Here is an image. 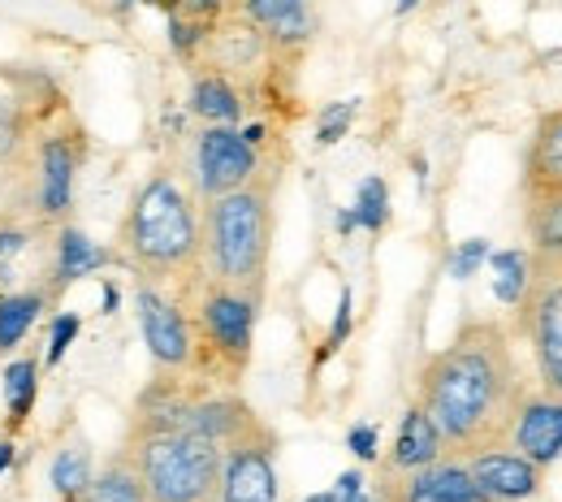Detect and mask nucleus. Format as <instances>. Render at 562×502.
Returning <instances> with one entry per match:
<instances>
[{
    "mask_svg": "<svg viewBox=\"0 0 562 502\" xmlns=\"http://www.w3.org/2000/svg\"><path fill=\"white\" fill-rule=\"evenodd\" d=\"M113 256L126 274L156 287H178L204 269L200 200L173 169H151L117 221Z\"/></svg>",
    "mask_w": 562,
    "mask_h": 502,
    "instance_id": "2",
    "label": "nucleus"
},
{
    "mask_svg": "<svg viewBox=\"0 0 562 502\" xmlns=\"http://www.w3.org/2000/svg\"><path fill=\"white\" fill-rule=\"evenodd\" d=\"M524 187L562 191V109L541 113L532 126V140L524 147Z\"/></svg>",
    "mask_w": 562,
    "mask_h": 502,
    "instance_id": "19",
    "label": "nucleus"
},
{
    "mask_svg": "<svg viewBox=\"0 0 562 502\" xmlns=\"http://www.w3.org/2000/svg\"><path fill=\"white\" fill-rule=\"evenodd\" d=\"M472 481L490 494V502H532L546 490V468H537L532 459H524L510 442L490 446L481 455H468L463 459Z\"/></svg>",
    "mask_w": 562,
    "mask_h": 502,
    "instance_id": "14",
    "label": "nucleus"
},
{
    "mask_svg": "<svg viewBox=\"0 0 562 502\" xmlns=\"http://www.w3.org/2000/svg\"><path fill=\"white\" fill-rule=\"evenodd\" d=\"M359 104L363 100H338V104H325L321 118H316V147H334L351 135L355 118H359Z\"/></svg>",
    "mask_w": 562,
    "mask_h": 502,
    "instance_id": "30",
    "label": "nucleus"
},
{
    "mask_svg": "<svg viewBox=\"0 0 562 502\" xmlns=\"http://www.w3.org/2000/svg\"><path fill=\"white\" fill-rule=\"evenodd\" d=\"M151 502H216L221 446L191 430H126L122 442Z\"/></svg>",
    "mask_w": 562,
    "mask_h": 502,
    "instance_id": "5",
    "label": "nucleus"
},
{
    "mask_svg": "<svg viewBox=\"0 0 562 502\" xmlns=\"http://www.w3.org/2000/svg\"><path fill=\"white\" fill-rule=\"evenodd\" d=\"M424 0H394V18H407V13H416Z\"/></svg>",
    "mask_w": 562,
    "mask_h": 502,
    "instance_id": "38",
    "label": "nucleus"
},
{
    "mask_svg": "<svg viewBox=\"0 0 562 502\" xmlns=\"http://www.w3.org/2000/svg\"><path fill=\"white\" fill-rule=\"evenodd\" d=\"M113 265H117L113 247L95 243L74 221H61L53 230V282H48V294H61V290L78 287V282H87V278H95V274H104Z\"/></svg>",
    "mask_w": 562,
    "mask_h": 502,
    "instance_id": "16",
    "label": "nucleus"
},
{
    "mask_svg": "<svg viewBox=\"0 0 562 502\" xmlns=\"http://www.w3.org/2000/svg\"><path fill=\"white\" fill-rule=\"evenodd\" d=\"M61 113V91L31 66H0V165H22L35 135Z\"/></svg>",
    "mask_w": 562,
    "mask_h": 502,
    "instance_id": "9",
    "label": "nucleus"
},
{
    "mask_svg": "<svg viewBox=\"0 0 562 502\" xmlns=\"http://www.w3.org/2000/svg\"><path fill=\"white\" fill-rule=\"evenodd\" d=\"M135 316H139L143 347L151 356L156 372H191L195 343H191V321L173 287H156L135 278Z\"/></svg>",
    "mask_w": 562,
    "mask_h": 502,
    "instance_id": "11",
    "label": "nucleus"
},
{
    "mask_svg": "<svg viewBox=\"0 0 562 502\" xmlns=\"http://www.w3.org/2000/svg\"><path fill=\"white\" fill-rule=\"evenodd\" d=\"M13 455H18V446H13V437L4 433V437H0V477L9 472V464H13Z\"/></svg>",
    "mask_w": 562,
    "mask_h": 502,
    "instance_id": "36",
    "label": "nucleus"
},
{
    "mask_svg": "<svg viewBox=\"0 0 562 502\" xmlns=\"http://www.w3.org/2000/svg\"><path fill=\"white\" fill-rule=\"evenodd\" d=\"M355 225L368 230V234H385L390 221H394V200H390V182L381 174H368L359 187H355Z\"/></svg>",
    "mask_w": 562,
    "mask_h": 502,
    "instance_id": "26",
    "label": "nucleus"
},
{
    "mask_svg": "<svg viewBox=\"0 0 562 502\" xmlns=\"http://www.w3.org/2000/svg\"><path fill=\"white\" fill-rule=\"evenodd\" d=\"M278 174V165L269 160L265 147H256L243 126H200L187 147V182L195 191V200H216L229 196L238 187H251L256 178Z\"/></svg>",
    "mask_w": 562,
    "mask_h": 502,
    "instance_id": "7",
    "label": "nucleus"
},
{
    "mask_svg": "<svg viewBox=\"0 0 562 502\" xmlns=\"http://www.w3.org/2000/svg\"><path fill=\"white\" fill-rule=\"evenodd\" d=\"M173 290L191 321V343H195L191 377L209 381L216 390H238L243 372L251 368V356H256V321L265 303L247 299L243 290L221 287L204 269Z\"/></svg>",
    "mask_w": 562,
    "mask_h": 502,
    "instance_id": "4",
    "label": "nucleus"
},
{
    "mask_svg": "<svg viewBox=\"0 0 562 502\" xmlns=\"http://www.w3.org/2000/svg\"><path fill=\"white\" fill-rule=\"evenodd\" d=\"M117 4H122V9H131V4H139V0H117Z\"/></svg>",
    "mask_w": 562,
    "mask_h": 502,
    "instance_id": "39",
    "label": "nucleus"
},
{
    "mask_svg": "<svg viewBox=\"0 0 562 502\" xmlns=\"http://www.w3.org/2000/svg\"><path fill=\"white\" fill-rule=\"evenodd\" d=\"M490 238H463V243H454V252L446 256V274L454 278V282H472L481 269H485V260H490Z\"/></svg>",
    "mask_w": 562,
    "mask_h": 502,
    "instance_id": "31",
    "label": "nucleus"
},
{
    "mask_svg": "<svg viewBox=\"0 0 562 502\" xmlns=\"http://www.w3.org/2000/svg\"><path fill=\"white\" fill-rule=\"evenodd\" d=\"M528 390L532 381L515 356L510 330L493 316H463L450 343L416 372V403L432 416L454 459L502 446Z\"/></svg>",
    "mask_w": 562,
    "mask_h": 502,
    "instance_id": "1",
    "label": "nucleus"
},
{
    "mask_svg": "<svg viewBox=\"0 0 562 502\" xmlns=\"http://www.w3.org/2000/svg\"><path fill=\"white\" fill-rule=\"evenodd\" d=\"M485 265L493 269V299H497L502 308H515V303L524 299V290H528V274H532V256H528V247L490 252Z\"/></svg>",
    "mask_w": 562,
    "mask_h": 502,
    "instance_id": "25",
    "label": "nucleus"
},
{
    "mask_svg": "<svg viewBox=\"0 0 562 502\" xmlns=\"http://www.w3.org/2000/svg\"><path fill=\"white\" fill-rule=\"evenodd\" d=\"M31 209H35V225L53 230L61 221H70L74 200H78V174L91 156V135L87 126L61 113L53 118L35 144H31Z\"/></svg>",
    "mask_w": 562,
    "mask_h": 502,
    "instance_id": "6",
    "label": "nucleus"
},
{
    "mask_svg": "<svg viewBox=\"0 0 562 502\" xmlns=\"http://www.w3.org/2000/svg\"><path fill=\"white\" fill-rule=\"evenodd\" d=\"M229 4H234V0H182V13L204 18V22H216V18L229 13Z\"/></svg>",
    "mask_w": 562,
    "mask_h": 502,
    "instance_id": "34",
    "label": "nucleus"
},
{
    "mask_svg": "<svg viewBox=\"0 0 562 502\" xmlns=\"http://www.w3.org/2000/svg\"><path fill=\"white\" fill-rule=\"evenodd\" d=\"M515 334L524 338V347L532 356L537 386L550 394H562V260L532 256L528 290L515 303Z\"/></svg>",
    "mask_w": 562,
    "mask_h": 502,
    "instance_id": "8",
    "label": "nucleus"
},
{
    "mask_svg": "<svg viewBox=\"0 0 562 502\" xmlns=\"http://www.w3.org/2000/svg\"><path fill=\"white\" fill-rule=\"evenodd\" d=\"M200 230H204V274L221 287H234L247 299L265 303L273 234H278V174H265L251 187L204 200Z\"/></svg>",
    "mask_w": 562,
    "mask_h": 502,
    "instance_id": "3",
    "label": "nucleus"
},
{
    "mask_svg": "<svg viewBox=\"0 0 562 502\" xmlns=\"http://www.w3.org/2000/svg\"><path fill=\"white\" fill-rule=\"evenodd\" d=\"M191 91H187V113L200 118L204 126H243L247 118V96L243 87L221 70L191 66Z\"/></svg>",
    "mask_w": 562,
    "mask_h": 502,
    "instance_id": "17",
    "label": "nucleus"
},
{
    "mask_svg": "<svg viewBox=\"0 0 562 502\" xmlns=\"http://www.w3.org/2000/svg\"><path fill=\"white\" fill-rule=\"evenodd\" d=\"M437 459H446L441 430L432 425V416L424 412L420 403H412V408L403 412V421H398V433H394V442H390L381 468H390V472H416V468H428V464H437Z\"/></svg>",
    "mask_w": 562,
    "mask_h": 502,
    "instance_id": "18",
    "label": "nucleus"
},
{
    "mask_svg": "<svg viewBox=\"0 0 562 502\" xmlns=\"http://www.w3.org/2000/svg\"><path fill=\"white\" fill-rule=\"evenodd\" d=\"M351 330H355V294H351V287H342V290H338V312H334V325H329V334H325V343H321V352H316V368L347 347Z\"/></svg>",
    "mask_w": 562,
    "mask_h": 502,
    "instance_id": "32",
    "label": "nucleus"
},
{
    "mask_svg": "<svg viewBox=\"0 0 562 502\" xmlns=\"http://www.w3.org/2000/svg\"><path fill=\"white\" fill-rule=\"evenodd\" d=\"M117 308H122V287L113 278H104V287H100V316H113Z\"/></svg>",
    "mask_w": 562,
    "mask_h": 502,
    "instance_id": "35",
    "label": "nucleus"
},
{
    "mask_svg": "<svg viewBox=\"0 0 562 502\" xmlns=\"http://www.w3.org/2000/svg\"><path fill=\"white\" fill-rule=\"evenodd\" d=\"M278 433L269 421H251L221 446V481L216 502H278Z\"/></svg>",
    "mask_w": 562,
    "mask_h": 502,
    "instance_id": "10",
    "label": "nucleus"
},
{
    "mask_svg": "<svg viewBox=\"0 0 562 502\" xmlns=\"http://www.w3.org/2000/svg\"><path fill=\"white\" fill-rule=\"evenodd\" d=\"M524 459H532L537 468H550L562 459V394L550 390H528V399L519 403V416L506 437Z\"/></svg>",
    "mask_w": 562,
    "mask_h": 502,
    "instance_id": "15",
    "label": "nucleus"
},
{
    "mask_svg": "<svg viewBox=\"0 0 562 502\" xmlns=\"http://www.w3.org/2000/svg\"><path fill=\"white\" fill-rule=\"evenodd\" d=\"M53 294L48 287H9L0 290V356H18L31 330L44 321Z\"/></svg>",
    "mask_w": 562,
    "mask_h": 502,
    "instance_id": "20",
    "label": "nucleus"
},
{
    "mask_svg": "<svg viewBox=\"0 0 562 502\" xmlns=\"http://www.w3.org/2000/svg\"><path fill=\"white\" fill-rule=\"evenodd\" d=\"M229 13L265 35L278 66H294L321 31V0H234Z\"/></svg>",
    "mask_w": 562,
    "mask_h": 502,
    "instance_id": "12",
    "label": "nucleus"
},
{
    "mask_svg": "<svg viewBox=\"0 0 562 502\" xmlns=\"http://www.w3.org/2000/svg\"><path fill=\"white\" fill-rule=\"evenodd\" d=\"M78 502H151L147 499V486H143L139 468H135V459H131L126 446L113 450V455L95 468L87 494H82Z\"/></svg>",
    "mask_w": 562,
    "mask_h": 502,
    "instance_id": "24",
    "label": "nucleus"
},
{
    "mask_svg": "<svg viewBox=\"0 0 562 502\" xmlns=\"http://www.w3.org/2000/svg\"><path fill=\"white\" fill-rule=\"evenodd\" d=\"M95 477V446L82 430H74L57 450H53V464H48V486L57 502H78L87 494Z\"/></svg>",
    "mask_w": 562,
    "mask_h": 502,
    "instance_id": "21",
    "label": "nucleus"
},
{
    "mask_svg": "<svg viewBox=\"0 0 562 502\" xmlns=\"http://www.w3.org/2000/svg\"><path fill=\"white\" fill-rule=\"evenodd\" d=\"M524 234L537 260H562V191L524 187Z\"/></svg>",
    "mask_w": 562,
    "mask_h": 502,
    "instance_id": "22",
    "label": "nucleus"
},
{
    "mask_svg": "<svg viewBox=\"0 0 562 502\" xmlns=\"http://www.w3.org/2000/svg\"><path fill=\"white\" fill-rule=\"evenodd\" d=\"M40 372H44L40 356H22V352L9 359V368H4L0 390H4V433L9 437H18V433L31 425V416H35Z\"/></svg>",
    "mask_w": 562,
    "mask_h": 502,
    "instance_id": "23",
    "label": "nucleus"
},
{
    "mask_svg": "<svg viewBox=\"0 0 562 502\" xmlns=\"http://www.w3.org/2000/svg\"><path fill=\"white\" fill-rule=\"evenodd\" d=\"M347 450L359 464H376L381 459V430L372 421H355L351 430H347Z\"/></svg>",
    "mask_w": 562,
    "mask_h": 502,
    "instance_id": "33",
    "label": "nucleus"
},
{
    "mask_svg": "<svg viewBox=\"0 0 562 502\" xmlns=\"http://www.w3.org/2000/svg\"><path fill=\"white\" fill-rule=\"evenodd\" d=\"M31 243H35V225L31 221H22V216L13 213H0V290L13 287V269L31 252Z\"/></svg>",
    "mask_w": 562,
    "mask_h": 502,
    "instance_id": "28",
    "label": "nucleus"
},
{
    "mask_svg": "<svg viewBox=\"0 0 562 502\" xmlns=\"http://www.w3.org/2000/svg\"><path fill=\"white\" fill-rule=\"evenodd\" d=\"M376 502H490V494L472 481L463 459L446 455L416 472L376 468Z\"/></svg>",
    "mask_w": 562,
    "mask_h": 502,
    "instance_id": "13",
    "label": "nucleus"
},
{
    "mask_svg": "<svg viewBox=\"0 0 562 502\" xmlns=\"http://www.w3.org/2000/svg\"><path fill=\"white\" fill-rule=\"evenodd\" d=\"M78 334H82V316L78 312H53L48 316V334H44V356H40V364L44 368H57L61 359L70 356Z\"/></svg>",
    "mask_w": 562,
    "mask_h": 502,
    "instance_id": "29",
    "label": "nucleus"
},
{
    "mask_svg": "<svg viewBox=\"0 0 562 502\" xmlns=\"http://www.w3.org/2000/svg\"><path fill=\"white\" fill-rule=\"evenodd\" d=\"M334 225H338V234H351V230H359L351 209H338V213H334Z\"/></svg>",
    "mask_w": 562,
    "mask_h": 502,
    "instance_id": "37",
    "label": "nucleus"
},
{
    "mask_svg": "<svg viewBox=\"0 0 562 502\" xmlns=\"http://www.w3.org/2000/svg\"><path fill=\"white\" fill-rule=\"evenodd\" d=\"M216 22L204 18H191V13H169L165 18V40H169V53L182 62V66H200L204 48H209V35Z\"/></svg>",
    "mask_w": 562,
    "mask_h": 502,
    "instance_id": "27",
    "label": "nucleus"
}]
</instances>
